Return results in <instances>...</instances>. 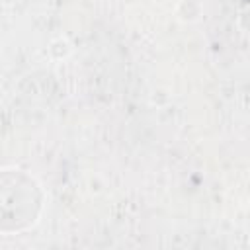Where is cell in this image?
<instances>
[{
  "instance_id": "1",
  "label": "cell",
  "mask_w": 250,
  "mask_h": 250,
  "mask_svg": "<svg viewBox=\"0 0 250 250\" xmlns=\"http://www.w3.org/2000/svg\"><path fill=\"white\" fill-rule=\"evenodd\" d=\"M43 193L37 182L21 170H4L0 184L2 232L21 230L39 217Z\"/></svg>"
}]
</instances>
